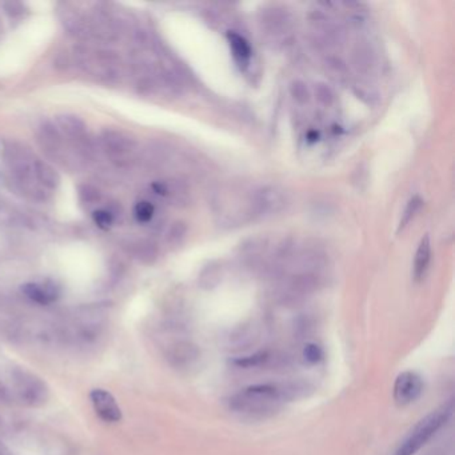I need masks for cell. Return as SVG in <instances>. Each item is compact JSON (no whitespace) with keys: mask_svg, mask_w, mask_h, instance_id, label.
Here are the masks:
<instances>
[{"mask_svg":"<svg viewBox=\"0 0 455 455\" xmlns=\"http://www.w3.org/2000/svg\"><path fill=\"white\" fill-rule=\"evenodd\" d=\"M286 206L283 191L276 187L262 188L252 198V214L272 215L282 211Z\"/></svg>","mask_w":455,"mask_h":455,"instance_id":"8992f818","label":"cell"},{"mask_svg":"<svg viewBox=\"0 0 455 455\" xmlns=\"http://www.w3.org/2000/svg\"><path fill=\"white\" fill-rule=\"evenodd\" d=\"M315 95L318 102L323 105V106H331L335 101V94L334 91L324 83H321L317 86L315 88Z\"/></svg>","mask_w":455,"mask_h":455,"instance_id":"603a6c76","label":"cell"},{"mask_svg":"<svg viewBox=\"0 0 455 455\" xmlns=\"http://www.w3.org/2000/svg\"><path fill=\"white\" fill-rule=\"evenodd\" d=\"M12 382L21 401L27 406L39 407L49 401L50 390L43 379L26 370H14Z\"/></svg>","mask_w":455,"mask_h":455,"instance_id":"3957f363","label":"cell"},{"mask_svg":"<svg viewBox=\"0 0 455 455\" xmlns=\"http://www.w3.org/2000/svg\"><path fill=\"white\" fill-rule=\"evenodd\" d=\"M79 194H81V200L84 202H96L99 199V191L95 190L91 186H83L79 190Z\"/></svg>","mask_w":455,"mask_h":455,"instance_id":"d4e9b609","label":"cell"},{"mask_svg":"<svg viewBox=\"0 0 455 455\" xmlns=\"http://www.w3.org/2000/svg\"><path fill=\"white\" fill-rule=\"evenodd\" d=\"M424 393V380L414 372H403L397 376L393 397L398 406H407L417 401Z\"/></svg>","mask_w":455,"mask_h":455,"instance_id":"5b68a950","label":"cell"},{"mask_svg":"<svg viewBox=\"0 0 455 455\" xmlns=\"http://www.w3.org/2000/svg\"><path fill=\"white\" fill-rule=\"evenodd\" d=\"M186 233H187V229L185 226V223L182 222H177L171 226L170 231H168V235H167V241L172 246H177V244H181L182 241L185 239L186 237Z\"/></svg>","mask_w":455,"mask_h":455,"instance_id":"44dd1931","label":"cell"},{"mask_svg":"<svg viewBox=\"0 0 455 455\" xmlns=\"http://www.w3.org/2000/svg\"><path fill=\"white\" fill-rule=\"evenodd\" d=\"M157 254H158L157 247L153 243H150V242H140L136 246L135 255L143 263H151V262H154L155 258H157Z\"/></svg>","mask_w":455,"mask_h":455,"instance_id":"ac0fdd59","label":"cell"},{"mask_svg":"<svg viewBox=\"0 0 455 455\" xmlns=\"http://www.w3.org/2000/svg\"><path fill=\"white\" fill-rule=\"evenodd\" d=\"M421 206H422V200H421L418 196L413 198V199L407 203V206H406V209H404V211H403V214H402L401 223H400V231L403 230V229L411 222V219H413V218L415 216V214L418 213V210L421 209Z\"/></svg>","mask_w":455,"mask_h":455,"instance_id":"ffe728a7","label":"cell"},{"mask_svg":"<svg viewBox=\"0 0 455 455\" xmlns=\"http://www.w3.org/2000/svg\"><path fill=\"white\" fill-rule=\"evenodd\" d=\"M91 402L96 414L105 422H119L122 419V411L115 401V398L102 389H96L91 393Z\"/></svg>","mask_w":455,"mask_h":455,"instance_id":"ba28073f","label":"cell"},{"mask_svg":"<svg viewBox=\"0 0 455 455\" xmlns=\"http://www.w3.org/2000/svg\"><path fill=\"white\" fill-rule=\"evenodd\" d=\"M453 413V404L437 410L422 421H419L413 430L404 437L393 455H415L428 441L446 425Z\"/></svg>","mask_w":455,"mask_h":455,"instance_id":"7a4b0ae2","label":"cell"},{"mask_svg":"<svg viewBox=\"0 0 455 455\" xmlns=\"http://www.w3.org/2000/svg\"><path fill=\"white\" fill-rule=\"evenodd\" d=\"M290 92H291V96L294 98L295 102H298L300 105L309 102L310 92H309V88L306 87V84L303 81H294L290 87Z\"/></svg>","mask_w":455,"mask_h":455,"instance_id":"7402d4cb","label":"cell"},{"mask_svg":"<svg viewBox=\"0 0 455 455\" xmlns=\"http://www.w3.org/2000/svg\"><path fill=\"white\" fill-rule=\"evenodd\" d=\"M101 139H102V144H103L105 150L114 159L123 161L126 157H129L134 151V139L122 131L105 130Z\"/></svg>","mask_w":455,"mask_h":455,"instance_id":"52a82bcc","label":"cell"},{"mask_svg":"<svg viewBox=\"0 0 455 455\" xmlns=\"http://www.w3.org/2000/svg\"><path fill=\"white\" fill-rule=\"evenodd\" d=\"M321 350L318 346H307L304 348V356L311 362H317L321 358Z\"/></svg>","mask_w":455,"mask_h":455,"instance_id":"4316f807","label":"cell"},{"mask_svg":"<svg viewBox=\"0 0 455 455\" xmlns=\"http://www.w3.org/2000/svg\"><path fill=\"white\" fill-rule=\"evenodd\" d=\"M263 23L270 32L281 34L287 29L290 21H289L287 14L283 10H271L266 14Z\"/></svg>","mask_w":455,"mask_h":455,"instance_id":"e0dca14e","label":"cell"},{"mask_svg":"<svg viewBox=\"0 0 455 455\" xmlns=\"http://www.w3.org/2000/svg\"><path fill=\"white\" fill-rule=\"evenodd\" d=\"M22 291L25 293L28 299H31L32 302L39 303V304H50L55 302L60 295L59 287L53 282H47L44 285L27 283L22 287Z\"/></svg>","mask_w":455,"mask_h":455,"instance_id":"30bf717a","label":"cell"},{"mask_svg":"<svg viewBox=\"0 0 455 455\" xmlns=\"http://www.w3.org/2000/svg\"><path fill=\"white\" fill-rule=\"evenodd\" d=\"M39 142H40L42 147L53 157L57 155L63 147V136L51 123H44L40 126Z\"/></svg>","mask_w":455,"mask_h":455,"instance_id":"7c38bea8","label":"cell"},{"mask_svg":"<svg viewBox=\"0 0 455 455\" xmlns=\"http://www.w3.org/2000/svg\"><path fill=\"white\" fill-rule=\"evenodd\" d=\"M60 21L68 34L74 36H83L88 32V23L86 18L78 12V10L70 5H64V8L60 10Z\"/></svg>","mask_w":455,"mask_h":455,"instance_id":"8fae6325","label":"cell"},{"mask_svg":"<svg viewBox=\"0 0 455 455\" xmlns=\"http://www.w3.org/2000/svg\"><path fill=\"white\" fill-rule=\"evenodd\" d=\"M4 161L21 183H29L34 175V158L27 150L15 142H10L4 147Z\"/></svg>","mask_w":455,"mask_h":455,"instance_id":"277c9868","label":"cell"},{"mask_svg":"<svg viewBox=\"0 0 455 455\" xmlns=\"http://www.w3.org/2000/svg\"><path fill=\"white\" fill-rule=\"evenodd\" d=\"M4 8L7 11L8 15L11 16H16V15H21L22 11H23V5L18 1H8L4 4Z\"/></svg>","mask_w":455,"mask_h":455,"instance_id":"484cf974","label":"cell"},{"mask_svg":"<svg viewBox=\"0 0 455 455\" xmlns=\"http://www.w3.org/2000/svg\"><path fill=\"white\" fill-rule=\"evenodd\" d=\"M351 60H352V66L355 67L356 71H359L362 74H367L374 67V53L369 44L358 43L352 50Z\"/></svg>","mask_w":455,"mask_h":455,"instance_id":"4fadbf2b","label":"cell"},{"mask_svg":"<svg viewBox=\"0 0 455 455\" xmlns=\"http://www.w3.org/2000/svg\"><path fill=\"white\" fill-rule=\"evenodd\" d=\"M55 122L56 129L60 131V134L66 135L67 138L78 143H86L87 127L79 116L71 114H62L55 118Z\"/></svg>","mask_w":455,"mask_h":455,"instance_id":"9c48e42d","label":"cell"},{"mask_svg":"<svg viewBox=\"0 0 455 455\" xmlns=\"http://www.w3.org/2000/svg\"><path fill=\"white\" fill-rule=\"evenodd\" d=\"M34 175L44 187L55 190L60 185V177L53 166L40 159L34 161Z\"/></svg>","mask_w":455,"mask_h":455,"instance_id":"5bb4252c","label":"cell"},{"mask_svg":"<svg viewBox=\"0 0 455 455\" xmlns=\"http://www.w3.org/2000/svg\"><path fill=\"white\" fill-rule=\"evenodd\" d=\"M227 38H229L230 49L233 51L234 59L237 60V63L241 67L242 66L246 67L251 59V47H250L248 42L237 32H229Z\"/></svg>","mask_w":455,"mask_h":455,"instance_id":"9a60e30c","label":"cell"},{"mask_svg":"<svg viewBox=\"0 0 455 455\" xmlns=\"http://www.w3.org/2000/svg\"><path fill=\"white\" fill-rule=\"evenodd\" d=\"M92 218L96 226L101 227L102 230H108L114 223V214L107 210H96L92 214Z\"/></svg>","mask_w":455,"mask_h":455,"instance_id":"cb8c5ba5","label":"cell"},{"mask_svg":"<svg viewBox=\"0 0 455 455\" xmlns=\"http://www.w3.org/2000/svg\"><path fill=\"white\" fill-rule=\"evenodd\" d=\"M430 259H431V243H430V238L426 235L419 243V247L415 254L414 272H413L415 281H421L425 276Z\"/></svg>","mask_w":455,"mask_h":455,"instance_id":"2e32d148","label":"cell"},{"mask_svg":"<svg viewBox=\"0 0 455 455\" xmlns=\"http://www.w3.org/2000/svg\"><path fill=\"white\" fill-rule=\"evenodd\" d=\"M134 214L138 222H140V223H148L154 218L155 209H154V206L150 202L142 200V202L136 203L134 209Z\"/></svg>","mask_w":455,"mask_h":455,"instance_id":"d6986e66","label":"cell"},{"mask_svg":"<svg viewBox=\"0 0 455 455\" xmlns=\"http://www.w3.org/2000/svg\"><path fill=\"white\" fill-rule=\"evenodd\" d=\"M282 400L278 387L272 385H255L235 394L230 401V407L242 415L262 418L276 411L282 404Z\"/></svg>","mask_w":455,"mask_h":455,"instance_id":"6da1fadb","label":"cell"}]
</instances>
